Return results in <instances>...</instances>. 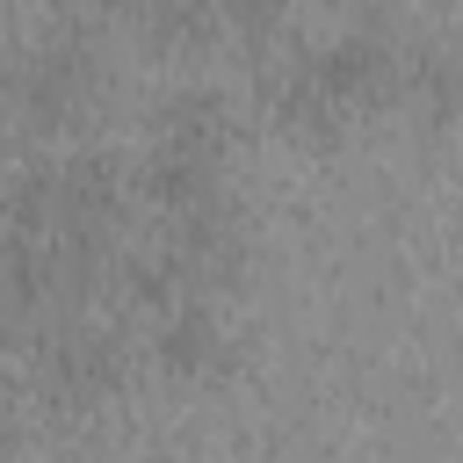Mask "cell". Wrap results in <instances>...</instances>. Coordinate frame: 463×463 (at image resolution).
<instances>
[{
    "mask_svg": "<svg viewBox=\"0 0 463 463\" xmlns=\"http://www.w3.org/2000/svg\"><path fill=\"white\" fill-rule=\"evenodd\" d=\"M0 166H7V145H0Z\"/></svg>",
    "mask_w": 463,
    "mask_h": 463,
    "instance_id": "9c48e42d",
    "label": "cell"
},
{
    "mask_svg": "<svg viewBox=\"0 0 463 463\" xmlns=\"http://www.w3.org/2000/svg\"><path fill=\"white\" fill-rule=\"evenodd\" d=\"M123 383V340L94 318H58L36 333V391L58 412H94Z\"/></svg>",
    "mask_w": 463,
    "mask_h": 463,
    "instance_id": "277c9868",
    "label": "cell"
},
{
    "mask_svg": "<svg viewBox=\"0 0 463 463\" xmlns=\"http://www.w3.org/2000/svg\"><path fill=\"white\" fill-rule=\"evenodd\" d=\"M152 362L174 376V383H203L232 362V333H224V311L217 304H174L152 318Z\"/></svg>",
    "mask_w": 463,
    "mask_h": 463,
    "instance_id": "5b68a950",
    "label": "cell"
},
{
    "mask_svg": "<svg viewBox=\"0 0 463 463\" xmlns=\"http://www.w3.org/2000/svg\"><path fill=\"white\" fill-rule=\"evenodd\" d=\"M94 80H101L94 43H87L80 29H51V36H36L29 51H14V65L0 72V101H7V116L51 130V123H72V116L87 109Z\"/></svg>",
    "mask_w": 463,
    "mask_h": 463,
    "instance_id": "3957f363",
    "label": "cell"
},
{
    "mask_svg": "<svg viewBox=\"0 0 463 463\" xmlns=\"http://www.w3.org/2000/svg\"><path fill=\"white\" fill-rule=\"evenodd\" d=\"M14 441H22V434H14V412H7V405H0V463H7V456H14Z\"/></svg>",
    "mask_w": 463,
    "mask_h": 463,
    "instance_id": "ba28073f",
    "label": "cell"
},
{
    "mask_svg": "<svg viewBox=\"0 0 463 463\" xmlns=\"http://www.w3.org/2000/svg\"><path fill=\"white\" fill-rule=\"evenodd\" d=\"M398 87H405V101H412L427 123H449L456 101H463V58H456L449 43L398 51Z\"/></svg>",
    "mask_w": 463,
    "mask_h": 463,
    "instance_id": "8992f818",
    "label": "cell"
},
{
    "mask_svg": "<svg viewBox=\"0 0 463 463\" xmlns=\"http://www.w3.org/2000/svg\"><path fill=\"white\" fill-rule=\"evenodd\" d=\"M224 159H232V109L217 87H174L152 109L145 130V195L174 217L210 195H224Z\"/></svg>",
    "mask_w": 463,
    "mask_h": 463,
    "instance_id": "7a4b0ae2",
    "label": "cell"
},
{
    "mask_svg": "<svg viewBox=\"0 0 463 463\" xmlns=\"http://www.w3.org/2000/svg\"><path fill=\"white\" fill-rule=\"evenodd\" d=\"M145 22H152L159 36H210L224 14H217V7H152Z\"/></svg>",
    "mask_w": 463,
    "mask_h": 463,
    "instance_id": "52a82bcc",
    "label": "cell"
},
{
    "mask_svg": "<svg viewBox=\"0 0 463 463\" xmlns=\"http://www.w3.org/2000/svg\"><path fill=\"white\" fill-rule=\"evenodd\" d=\"M0 333H7V318H0Z\"/></svg>",
    "mask_w": 463,
    "mask_h": 463,
    "instance_id": "30bf717a",
    "label": "cell"
},
{
    "mask_svg": "<svg viewBox=\"0 0 463 463\" xmlns=\"http://www.w3.org/2000/svg\"><path fill=\"white\" fill-rule=\"evenodd\" d=\"M398 87V43L369 22L333 29L318 43H297L275 72H268V109L282 130H340L362 109H376Z\"/></svg>",
    "mask_w": 463,
    "mask_h": 463,
    "instance_id": "6da1fadb",
    "label": "cell"
}]
</instances>
